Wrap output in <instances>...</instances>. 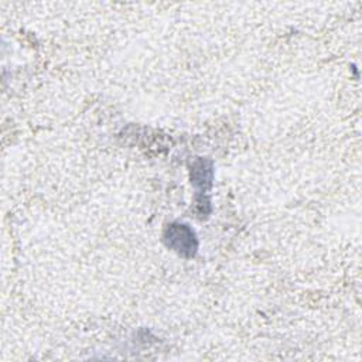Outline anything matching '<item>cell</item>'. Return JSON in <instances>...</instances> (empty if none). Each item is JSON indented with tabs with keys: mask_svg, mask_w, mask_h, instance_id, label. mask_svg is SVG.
I'll return each mask as SVG.
<instances>
[{
	"mask_svg": "<svg viewBox=\"0 0 362 362\" xmlns=\"http://www.w3.org/2000/svg\"><path fill=\"white\" fill-rule=\"evenodd\" d=\"M165 245L182 256H194L198 247L195 233L188 225L171 223L164 232Z\"/></svg>",
	"mask_w": 362,
	"mask_h": 362,
	"instance_id": "1",
	"label": "cell"
},
{
	"mask_svg": "<svg viewBox=\"0 0 362 362\" xmlns=\"http://www.w3.org/2000/svg\"><path fill=\"white\" fill-rule=\"evenodd\" d=\"M191 182L194 187L206 189L212 182V163L205 158H198L191 168Z\"/></svg>",
	"mask_w": 362,
	"mask_h": 362,
	"instance_id": "2",
	"label": "cell"
}]
</instances>
